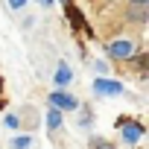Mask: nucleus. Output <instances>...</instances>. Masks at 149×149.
Listing matches in <instances>:
<instances>
[{
    "label": "nucleus",
    "mask_w": 149,
    "mask_h": 149,
    "mask_svg": "<svg viewBox=\"0 0 149 149\" xmlns=\"http://www.w3.org/2000/svg\"><path fill=\"white\" fill-rule=\"evenodd\" d=\"M94 94H100V97H120V94H123V82L100 76V79L94 82Z\"/></svg>",
    "instance_id": "nucleus-2"
},
{
    "label": "nucleus",
    "mask_w": 149,
    "mask_h": 149,
    "mask_svg": "<svg viewBox=\"0 0 149 149\" xmlns=\"http://www.w3.org/2000/svg\"><path fill=\"white\" fill-rule=\"evenodd\" d=\"M53 76H56V85H67V82L73 79V70H70V67L61 61V64L56 67V73H53Z\"/></svg>",
    "instance_id": "nucleus-5"
},
{
    "label": "nucleus",
    "mask_w": 149,
    "mask_h": 149,
    "mask_svg": "<svg viewBox=\"0 0 149 149\" xmlns=\"http://www.w3.org/2000/svg\"><path fill=\"white\" fill-rule=\"evenodd\" d=\"M117 126L123 129V140H126V143H137V140L143 137V126H140V123H132V120L120 117V120H117Z\"/></svg>",
    "instance_id": "nucleus-3"
},
{
    "label": "nucleus",
    "mask_w": 149,
    "mask_h": 149,
    "mask_svg": "<svg viewBox=\"0 0 149 149\" xmlns=\"http://www.w3.org/2000/svg\"><path fill=\"white\" fill-rule=\"evenodd\" d=\"M50 105L58 108V111H76L79 108V100L73 94H67V91H53L50 94Z\"/></svg>",
    "instance_id": "nucleus-1"
},
{
    "label": "nucleus",
    "mask_w": 149,
    "mask_h": 149,
    "mask_svg": "<svg viewBox=\"0 0 149 149\" xmlns=\"http://www.w3.org/2000/svg\"><path fill=\"white\" fill-rule=\"evenodd\" d=\"M132 53H134V44L126 41V38L108 44V56H111V58H132Z\"/></svg>",
    "instance_id": "nucleus-4"
},
{
    "label": "nucleus",
    "mask_w": 149,
    "mask_h": 149,
    "mask_svg": "<svg viewBox=\"0 0 149 149\" xmlns=\"http://www.w3.org/2000/svg\"><path fill=\"white\" fill-rule=\"evenodd\" d=\"M9 6H12V9H24V6H26V0H9Z\"/></svg>",
    "instance_id": "nucleus-9"
},
{
    "label": "nucleus",
    "mask_w": 149,
    "mask_h": 149,
    "mask_svg": "<svg viewBox=\"0 0 149 149\" xmlns=\"http://www.w3.org/2000/svg\"><path fill=\"white\" fill-rule=\"evenodd\" d=\"M3 123H6V129H18V123H21V120H18L15 114H6V120H3Z\"/></svg>",
    "instance_id": "nucleus-8"
},
{
    "label": "nucleus",
    "mask_w": 149,
    "mask_h": 149,
    "mask_svg": "<svg viewBox=\"0 0 149 149\" xmlns=\"http://www.w3.org/2000/svg\"><path fill=\"white\" fill-rule=\"evenodd\" d=\"M47 126H50V129H58V126H61V111H58V108H50V114H47Z\"/></svg>",
    "instance_id": "nucleus-6"
},
{
    "label": "nucleus",
    "mask_w": 149,
    "mask_h": 149,
    "mask_svg": "<svg viewBox=\"0 0 149 149\" xmlns=\"http://www.w3.org/2000/svg\"><path fill=\"white\" fill-rule=\"evenodd\" d=\"M29 143H32L29 137H15L12 140V149H29Z\"/></svg>",
    "instance_id": "nucleus-7"
},
{
    "label": "nucleus",
    "mask_w": 149,
    "mask_h": 149,
    "mask_svg": "<svg viewBox=\"0 0 149 149\" xmlns=\"http://www.w3.org/2000/svg\"><path fill=\"white\" fill-rule=\"evenodd\" d=\"M105 3H117V0H105Z\"/></svg>",
    "instance_id": "nucleus-13"
},
{
    "label": "nucleus",
    "mask_w": 149,
    "mask_h": 149,
    "mask_svg": "<svg viewBox=\"0 0 149 149\" xmlns=\"http://www.w3.org/2000/svg\"><path fill=\"white\" fill-rule=\"evenodd\" d=\"M41 3H44V6H53V0H41Z\"/></svg>",
    "instance_id": "nucleus-12"
},
{
    "label": "nucleus",
    "mask_w": 149,
    "mask_h": 149,
    "mask_svg": "<svg viewBox=\"0 0 149 149\" xmlns=\"http://www.w3.org/2000/svg\"><path fill=\"white\" fill-rule=\"evenodd\" d=\"M94 149H111V146H102V140H94Z\"/></svg>",
    "instance_id": "nucleus-11"
},
{
    "label": "nucleus",
    "mask_w": 149,
    "mask_h": 149,
    "mask_svg": "<svg viewBox=\"0 0 149 149\" xmlns=\"http://www.w3.org/2000/svg\"><path fill=\"white\" fill-rule=\"evenodd\" d=\"M146 3H149V0H132V6H137V9H143Z\"/></svg>",
    "instance_id": "nucleus-10"
}]
</instances>
